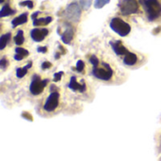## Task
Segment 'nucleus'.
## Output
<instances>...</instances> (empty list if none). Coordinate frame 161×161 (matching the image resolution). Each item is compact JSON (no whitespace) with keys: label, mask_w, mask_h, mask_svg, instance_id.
<instances>
[{"label":"nucleus","mask_w":161,"mask_h":161,"mask_svg":"<svg viewBox=\"0 0 161 161\" xmlns=\"http://www.w3.org/2000/svg\"><path fill=\"white\" fill-rule=\"evenodd\" d=\"M146 10L150 21H154L161 14V4L158 0H140Z\"/></svg>","instance_id":"f257e3e1"},{"label":"nucleus","mask_w":161,"mask_h":161,"mask_svg":"<svg viewBox=\"0 0 161 161\" xmlns=\"http://www.w3.org/2000/svg\"><path fill=\"white\" fill-rule=\"evenodd\" d=\"M110 28L116 32L117 34H119L122 37H125L126 35L129 34L131 27L130 25L125 23L124 20H122L121 18H113L110 22Z\"/></svg>","instance_id":"f03ea898"},{"label":"nucleus","mask_w":161,"mask_h":161,"mask_svg":"<svg viewBox=\"0 0 161 161\" xmlns=\"http://www.w3.org/2000/svg\"><path fill=\"white\" fill-rule=\"evenodd\" d=\"M81 8H80V6L77 3H75V2L71 3L67 7L66 11H65V15H66L67 20L70 22H73V23H77L80 20Z\"/></svg>","instance_id":"7ed1b4c3"},{"label":"nucleus","mask_w":161,"mask_h":161,"mask_svg":"<svg viewBox=\"0 0 161 161\" xmlns=\"http://www.w3.org/2000/svg\"><path fill=\"white\" fill-rule=\"evenodd\" d=\"M139 9V5L136 0H124L120 4V10L123 15H130L136 13Z\"/></svg>","instance_id":"20e7f679"},{"label":"nucleus","mask_w":161,"mask_h":161,"mask_svg":"<svg viewBox=\"0 0 161 161\" xmlns=\"http://www.w3.org/2000/svg\"><path fill=\"white\" fill-rule=\"evenodd\" d=\"M103 68H93V71H92V74L95 77L99 78V79H102V80H109L112 76V69L110 68V66L107 63H104L103 64Z\"/></svg>","instance_id":"39448f33"},{"label":"nucleus","mask_w":161,"mask_h":161,"mask_svg":"<svg viewBox=\"0 0 161 161\" xmlns=\"http://www.w3.org/2000/svg\"><path fill=\"white\" fill-rule=\"evenodd\" d=\"M47 82H48V80H41V78L39 76L34 75L32 82L30 84V87H29L30 92L34 95H38V94L42 93L44 87L46 86Z\"/></svg>","instance_id":"423d86ee"},{"label":"nucleus","mask_w":161,"mask_h":161,"mask_svg":"<svg viewBox=\"0 0 161 161\" xmlns=\"http://www.w3.org/2000/svg\"><path fill=\"white\" fill-rule=\"evenodd\" d=\"M58 98H59V94L58 92H53L49 97L47 98L45 104H44V109L48 112H51L53 110H55L58 106Z\"/></svg>","instance_id":"0eeeda50"},{"label":"nucleus","mask_w":161,"mask_h":161,"mask_svg":"<svg viewBox=\"0 0 161 161\" xmlns=\"http://www.w3.org/2000/svg\"><path fill=\"white\" fill-rule=\"evenodd\" d=\"M30 35L35 42H42L48 35V30L46 28H34L31 30Z\"/></svg>","instance_id":"6e6552de"},{"label":"nucleus","mask_w":161,"mask_h":161,"mask_svg":"<svg viewBox=\"0 0 161 161\" xmlns=\"http://www.w3.org/2000/svg\"><path fill=\"white\" fill-rule=\"evenodd\" d=\"M110 45H111L112 49L114 50V52L119 56L126 55L128 53L127 49L124 46V44L120 41H118V42H110Z\"/></svg>","instance_id":"1a4fd4ad"},{"label":"nucleus","mask_w":161,"mask_h":161,"mask_svg":"<svg viewBox=\"0 0 161 161\" xmlns=\"http://www.w3.org/2000/svg\"><path fill=\"white\" fill-rule=\"evenodd\" d=\"M69 88L72 89L73 91H78L80 92H83L86 91V85L85 83L83 82L82 84H79L76 79H75V76H72L71 78V81L69 83Z\"/></svg>","instance_id":"9d476101"},{"label":"nucleus","mask_w":161,"mask_h":161,"mask_svg":"<svg viewBox=\"0 0 161 161\" xmlns=\"http://www.w3.org/2000/svg\"><path fill=\"white\" fill-rule=\"evenodd\" d=\"M74 38V29L72 27H69L65 30V32L61 35V40L64 43H70Z\"/></svg>","instance_id":"9b49d317"},{"label":"nucleus","mask_w":161,"mask_h":161,"mask_svg":"<svg viewBox=\"0 0 161 161\" xmlns=\"http://www.w3.org/2000/svg\"><path fill=\"white\" fill-rule=\"evenodd\" d=\"M26 22H27V13H23V14L19 15L18 17L14 18L11 21V25H12L13 27H15V26L23 25V24H25Z\"/></svg>","instance_id":"f8f14e48"},{"label":"nucleus","mask_w":161,"mask_h":161,"mask_svg":"<svg viewBox=\"0 0 161 161\" xmlns=\"http://www.w3.org/2000/svg\"><path fill=\"white\" fill-rule=\"evenodd\" d=\"M124 61L126 65H129V66H132L134 64H136L137 62V56L134 54V53H131V52H128L125 58H124Z\"/></svg>","instance_id":"ddd939ff"},{"label":"nucleus","mask_w":161,"mask_h":161,"mask_svg":"<svg viewBox=\"0 0 161 161\" xmlns=\"http://www.w3.org/2000/svg\"><path fill=\"white\" fill-rule=\"evenodd\" d=\"M52 22V17L48 16L45 18H40V19H35L33 20V25L35 26H42V25H46Z\"/></svg>","instance_id":"4468645a"},{"label":"nucleus","mask_w":161,"mask_h":161,"mask_svg":"<svg viewBox=\"0 0 161 161\" xmlns=\"http://www.w3.org/2000/svg\"><path fill=\"white\" fill-rule=\"evenodd\" d=\"M15 52H16V55L14 56V58L16 60H21V59H23L28 56V51L25 49H23L21 47H17L15 49Z\"/></svg>","instance_id":"2eb2a0df"},{"label":"nucleus","mask_w":161,"mask_h":161,"mask_svg":"<svg viewBox=\"0 0 161 161\" xmlns=\"http://www.w3.org/2000/svg\"><path fill=\"white\" fill-rule=\"evenodd\" d=\"M31 66H32V62L29 61V62L27 63L26 66H25V67H23V68H18L17 71H16V75H17V77L22 78L23 76H25V74L27 73V69H29Z\"/></svg>","instance_id":"dca6fc26"},{"label":"nucleus","mask_w":161,"mask_h":161,"mask_svg":"<svg viewBox=\"0 0 161 161\" xmlns=\"http://www.w3.org/2000/svg\"><path fill=\"white\" fill-rule=\"evenodd\" d=\"M15 11L13 9L10 8V7L8 5H5L3 6V8H1L0 10V17H5V16H8V15H11L13 14Z\"/></svg>","instance_id":"f3484780"},{"label":"nucleus","mask_w":161,"mask_h":161,"mask_svg":"<svg viewBox=\"0 0 161 161\" xmlns=\"http://www.w3.org/2000/svg\"><path fill=\"white\" fill-rule=\"evenodd\" d=\"M10 38V33L8 34H4L0 37V49L3 50L6 47V44L8 43V40Z\"/></svg>","instance_id":"a211bd4d"},{"label":"nucleus","mask_w":161,"mask_h":161,"mask_svg":"<svg viewBox=\"0 0 161 161\" xmlns=\"http://www.w3.org/2000/svg\"><path fill=\"white\" fill-rule=\"evenodd\" d=\"M24 41H25L24 32H23L22 30H19V31L17 32V35H16L15 38H14V42H15V43H16L17 45H20V44H22V43L24 42Z\"/></svg>","instance_id":"6ab92c4d"},{"label":"nucleus","mask_w":161,"mask_h":161,"mask_svg":"<svg viewBox=\"0 0 161 161\" xmlns=\"http://www.w3.org/2000/svg\"><path fill=\"white\" fill-rule=\"evenodd\" d=\"M110 0H95L94 2V8H102L105 5L108 4Z\"/></svg>","instance_id":"aec40b11"},{"label":"nucleus","mask_w":161,"mask_h":161,"mask_svg":"<svg viewBox=\"0 0 161 161\" xmlns=\"http://www.w3.org/2000/svg\"><path fill=\"white\" fill-rule=\"evenodd\" d=\"M92 2V0H80L79 5H80V7H81L83 9L86 10V9H88V8L91 7Z\"/></svg>","instance_id":"412c9836"},{"label":"nucleus","mask_w":161,"mask_h":161,"mask_svg":"<svg viewBox=\"0 0 161 161\" xmlns=\"http://www.w3.org/2000/svg\"><path fill=\"white\" fill-rule=\"evenodd\" d=\"M20 6H26L28 8H33V2L30 1V0H26V1H23V2H20Z\"/></svg>","instance_id":"4be33fe9"},{"label":"nucleus","mask_w":161,"mask_h":161,"mask_svg":"<svg viewBox=\"0 0 161 161\" xmlns=\"http://www.w3.org/2000/svg\"><path fill=\"white\" fill-rule=\"evenodd\" d=\"M90 62L93 65V68H95V67H97V66H98L99 60H98V58L93 55V56H92V57H91V58H90Z\"/></svg>","instance_id":"5701e85b"},{"label":"nucleus","mask_w":161,"mask_h":161,"mask_svg":"<svg viewBox=\"0 0 161 161\" xmlns=\"http://www.w3.org/2000/svg\"><path fill=\"white\" fill-rule=\"evenodd\" d=\"M84 67H85V64L82 60H78L77 63H76V70L78 72H82L84 70Z\"/></svg>","instance_id":"b1692460"},{"label":"nucleus","mask_w":161,"mask_h":161,"mask_svg":"<svg viewBox=\"0 0 161 161\" xmlns=\"http://www.w3.org/2000/svg\"><path fill=\"white\" fill-rule=\"evenodd\" d=\"M62 75H63V72H58V73H56L55 74V75H54V81H58V80H60L61 79V76H62Z\"/></svg>","instance_id":"393cba45"},{"label":"nucleus","mask_w":161,"mask_h":161,"mask_svg":"<svg viewBox=\"0 0 161 161\" xmlns=\"http://www.w3.org/2000/svg\"><path fill=\"white\" fill-rule=\"evenodd\" d=\"M50 67H51V63H50V62H48V61H45V62H43V63L42 64V68L43 70L49 69Z\"/></svg>","instance_id":"a878e982"},{"label":"nucleus","mask_w":161,"mask_h":161,"mask_svg":"<svg viewBox=\"0 0 161 161\" xmlns=\"http://www.w3.org/2000/svg\"><path fill=\"white\" fill-rule=\"evenodd\" d=\"M7 64H8V61H7L5 58H2V59L0 60V67H1L2 69H5L6 66H7Z\"/></svg>","instance_id":"bb28decb"},{"label":"nucleus","mask_w":161,"mask_h":161,"mask_svg":"<svg viewBox=\"0 0 161 161\" xmlns=\"http://www.w3.org/2000/svg\"><path fill=\"white\" fill-rule=\"evenodd\" d=\"M37 51L38 52H41V53H45L47 51V48L45 46H41V47H38Z\"/></svg>","instance_id":"cd10ccee"},{"label":"nucleus","mask_w":161,"mask_h":161,"mask_svg":"<svg viewBox=\"0 0 161 161\" xmlns=\"http://www.w3.org/2000/svg\"><path fill=\"white\" fill-rule=\"evenodd\" d=\"M39 13H40L39 11H36L35 13H33V14H32V19H33V20H35V19H36V16H38V14H39Z\"/></svg>","instance_id":"c85d7f7f"},{"label":"nucleus","mask_w":161,"mask_h":161,"mask_svg":"<svg viewBox=\"0 0 161 161\" xmlns=\"http://www.w3.org/2000/svg\"><path fill=\"white\" fill-rule=\"evenodd\" d=\"M0 2H1V3H3V2H4V0H0Z\"/></svg>","instance_id":"c756f323"}]
</instances>
